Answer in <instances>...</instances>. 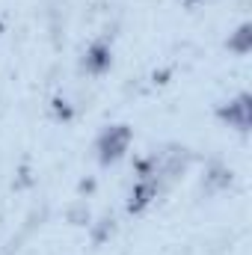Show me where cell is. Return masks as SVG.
<instances>
[{"instance_id":"obj_3","label":"cell","mask_w":252,"mask_h":255,"mask_svg":"<svg viewBox=\"0 0 252 255\" xmlns=\"http://www.w3.org/2000/svg\"><path fill=\"white\" fill-rule=\"evenodd\" d=\"M110 65H113V48H110V42L98 39V42H92V45L83 51L80 68H83L86 74H92V77H101L104 71H110Z\"/></svg>"},{"instance_id":"obj_5","label":"cell","mask_w":252,"mask_h":255,"mask_svg":"<svg viewBox=\"0 0 252 255\" xmlns=\"http://www.w3.org/2000/svg\"><path fill=\"white\" fill-rule=\"evenodd\" d=\"M229 51L232 54H238V57H247L252 51V24H241L232 36H229Z\"/></svg>"},{"instance_id":"obj_1","label":"cell","mask_w":252,"mask_h":255,"mask_svg":"<svg viewBox=\"0 0 252 255\" xmlns=\"http://www.w3.org/2000/svg\"><path fill=\"white\" fill-rule=\"evenodd\" d=\"M130 139H133V130L127 125H107L98 139H95V154H98V163L101 166H113L119 163L130 148Z\"/></svg>"},{"instance_id":"obj_4","label":"cell","mask_w":252,"mask_h":255,"mask_svg":"<svg viewBox=\"0 0 252 255\" xmlns=\"http://www.w3.org/2000/svg\"><path fill=\"white\" fill-rule=\"evenodd\" d=\"M157 199V178H139L130 190V199H127V211L130 214H142L151 202Z\"/></svg>"},{"instance_id":"obj_6","label":"cell","mask_w":252,"mask_h":255,"mask_svg":"<svg viewBox=\"0 0 252 255\" xmlns=\"http://www.w3.org/2000/svg\"><path fill=\"white\" fill-rule=\"evenodd\" d=\"M54 116H57L60 122H68V119L74 116V110L68 107V101H65V98H57V101H54Z\"/></svg>"},{"instance_id":"obj_2","label":"cell","mask_w":252,"mask_h":255,"mask_svg":"<svg viewBox=\"0 0 252 255\" xmlns=\"http://www.w3.org/2000/svg\"><path fill=\"white\" fill-rule=\"evenodd\" d=\"M217 116H220L229 128H235V130L247 133V130H250V122H252V98H250V92H241L238 98H232V101L220 104Z\"/></svg>"}]
</instances>
